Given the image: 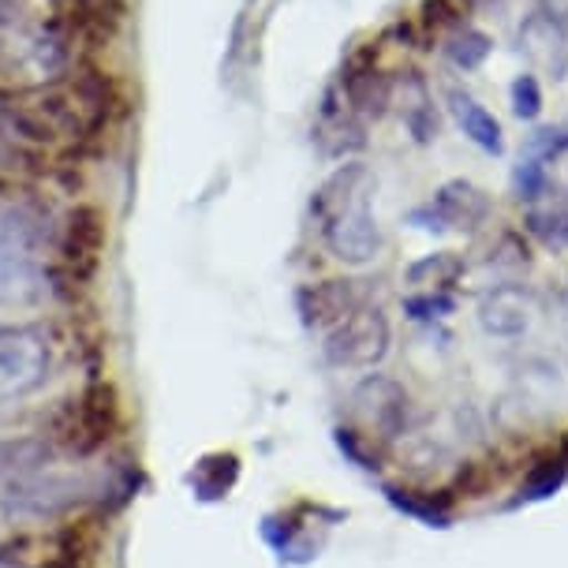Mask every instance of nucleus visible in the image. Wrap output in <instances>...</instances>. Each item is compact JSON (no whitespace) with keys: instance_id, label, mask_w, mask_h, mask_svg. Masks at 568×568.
I'll list each match as a JSON object with an SVG mask.
<instances>
[{"instance_id":"f257e3e1","label":"nucleus","mask_w":568,"mask_h":568,"mask_svg":"<svg viewBox=\"0 0 568 568\" xmlns=\"http://www.w3.org/2000/svg\"><path fill=\"white\" fill-rule=\"evenodd\" d=\"M371 169L363 161H344L311 199L322 240H326L329 255L341 258L344 266H367L382 251V229L371 213Z\"/></svg>"},{"instance_id":"f03ea898","label":"nucleus","mask_w":568,"mask_h":568,"mask_svg":"<svg viewBox=\"0 0 568 568\" xmlns=\"http://www.w3.org/2000/svg\"><path fill=\"white\" fill-rule=\"evenodd\" d=\"M49 240V217L30 199H0V292L27 288Z\"/></svg>"},{"instance_id":"7ed1b4c3","label":"nucleus","mask_w":568,"mask_h":568,"mask_svg":"<svg viewBox=\"0 0 568 568\" xmlns=\"http://www.w3.org/2000/svg\"><path fill=\"white\" fill-rule=\"evenodd\" d=\"M393 329L382 307H359L348 314L344 322H337L333 329H326L322 337V355H326L329 367L337 371H367L389 355Z\"/></svg>"},{"instance_id":"20e7f679","label":"nucleus","mask_w":568,"mask_h":568,"mask_svg":"<svg viewBox=\"0 0 568 568\" xmlns=\"http://www.w3.org/2000/svg\"><path fill=\"white\" fill-rule=\"evenodd\" d=\"M53 352L30 326H0V404L19 400L45 382Z\"/></svg>"},{"instance_id":"39448f33","label":"nucleus","mask_w":568,"mask_h":568,"mask_svg":"<svg viewBox=\"0 0 568 568\" xmlns=\"http://www.w3.org/2000/svg\"><path fill=\"white\" fill-rule=\"evenodd\" d=\"M120 408H116V393L109 385H90L83 397L71 408V419L64 426V445L71 453H94L109 442V434L116 430Z\"/></svg>"},{"instance_id":"423d86ee","label":"nucleus","mask_w":568,"mask_h":568,"mask_svg":"<svg viewBox=\"0 0 568 568\" xmlns=\"http://www.w3.org/2000/svg\"><path fill=\"white\" fill-rule=\"evenodd\" d=\"M296 307L303 314V326L326 333L348 318V314L367 307V292H363L359 281H318L300 288Z\"/></svg>"},{"instance_id":"0eeeda50","label":"nucleus","mask_w":568,"mask_h":568,"mask_svg":"<svg viewBox=\"0 0 568 568\" xmlns=\"http://www.w3.org/2000/svg\"><path fill=\"white\" fill-rule=\"evenodd\" d=\"M520 49L535 60V64H542L546 71H550L554 79L568 75V38H565V27L557 23V19L535 12L520 27Z\"/></svg>"},{"instance_id":"6e6552de","label":"nucleus","mask_w":568,"mask_h":568,"mask_svg":"<svg viewBox=\"0 0 568 568\" xmlns=\"http://www.w3.org/2000/svg\"><path fill=\"white\" fill-rule=\"evenodd\" d=\"M105 247V229H101V213L90 206H79L68 217L64 232V258L79 277H90L98 270V255Z\"/></svg>"},{"instance_id":"1a4fd4ad","label":"nucleus","mask_w":568,"mask_h":568,"mask_svg":"<svg viewBox=\"0 0 568 568\" xmlns=\"http://www.w3.org/2000/svg\"><path fill=\"white\" fill-rule=\"evenodd\" d=\"M449 101H453V113L460 120L464 135H468L475 146H483L486 154H501V124L494 120V113H486L479 101L471 94H460V90H453Z\"/></svg>"},{"instance_id":"9d476101","label":"nucleus","mask_w":568,"mask_h":568,"mask_svg":"<svg viewBox=\"0 0 568 568\" xmlns=\"http://www.w3.org/2000/svg\"><path fill=\"white\" fill-rule=\"evenodd\" d=\"M524 225H527V232H531L535 240L546 243L550 251H568V206L527 210Z\"/></svg>"},{"instance_id":"9b49d317","label":"nucleus","mask_w":568,"mask_h":568,"mask_svg":"<svg viewBox=\"0 0 568 568\" xmlns=\"http://www.w3.org/2000/svg\"><path fill=\"white\" fill-rule=\"evenodd\" d=\"M445 53H449V60L460 71H475L490 57V38H486L483 30L460 27V30H453V38L445 42Z\"/></svg>"},{"instance_id":"f8f14e48","label":"nucleus","mask_w":568,"mask_h":568,"mask_svg":"<svg viewBox=\"0 0 568 568\" xmlns=\"http://www.w3.org/2000/svg\"><path fill=\"white\" fill-rule=\"evenodd\" d=\"M513 109L520 120H535L542 113V90H539V79L535 75H520L513 83Z\"/></svg>"},{"instance_id":"ddd939ff","label":"nucleus","mask_w":568,"mask_h":568,"mask_svg":"<svg viewBox=\"0 0 568 568\" xmlns=\"http://www.w3.org/2000/svg\"><path fill=\"white\" fill-rule=\"evenodd\" d=\"M542 4V16H550V19H557V23H568V0H539Z\"/></svg>"},{"instance_id":"4468645a","label":"nucleus","mask_w":568,"mask_h":568,"mask_svg":"<svg viewBox=\"0 0 568 568\" xmlns=\"http://www.w3.org/2000/svg\"><path fill=\"white\" fill-rule=\"evenodd\" d=\"M19 19V0H0V30H8Z\"/></svg>"}]
</instances>
